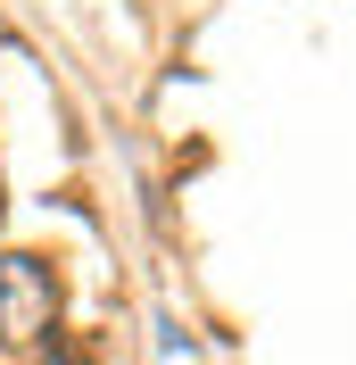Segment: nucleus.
Segmentation results:
<instances>
[{"label": "nucleus", "instance_id": "f257e3e1", "mask_svg": "<svg viewBox=\"0 0 356 365\" xmlns=\"http://www.w3.org/2000/svg\"><path fill=\"white\" fill-rule=\"evenodd\" d=\"M58 341V274L25 250H0V365H25Z\"/></svg>", "mask_w": 356, "mask_h": 365}]
</instances>
